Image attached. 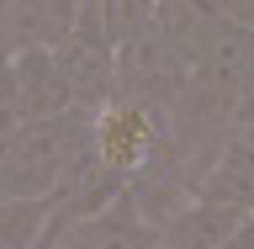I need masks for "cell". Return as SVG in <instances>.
I'll list each match as a JSON object with an SVG mask.
<instances>
[{
  "mask_svg": "<svg viewBox=\"0 0 254 249\" xmlns=\"http://www.w3.org/2000/svg\"><path fill=\"white\" fill-rule=\"evenodd\" d=\"M244 90H254V69H249V85H244Z\"/></svg>",
  "mask_w": 254,
  "mask_h": 249,
  "instance_id": "obj_17",
  "label": "cell"
},
{
  "mask_svg": "<svg viewBox=\"0 0 254 249\" xmlns=\"http://www.w3.org/2000/svg\"><path fill=\"white\" fill-rule=\"evenodd\" d=\"M16 59V0H0V75Z\"/></svg>",
  "mask_w": 254,
  "mask_h": 249,
  "instance_id": "obj_13",
  "label": "cell"
},
{
  "mask_svg": "<svg viewBox=\"0 0 254 249\" xmlns=\"http://www.w3.org/2000/svg\"><path fill=\"white\" fill-rule=\"evenodd\" d=\"M217 249H254V218L244 223V228H238V234L228 239V244H217Z\"/></svg>",
  "mask_w": 254,
  "mask_h": 249,
  "instance_id": "obj_16",
  "label": "cell"
},
{
  "mask_svg": "<svg viewBox=\"0 0 254 249\" xmlns=\"http://www.w3.org/2000/svg\"><path fill=\"white\" fill-rule=\"evenodd\" d=\"M164 122H170V111H164V106L117 90L106 106L90 111V154L101 159L122 186H132V180L148 170V159L159 154Z\"/></svg>",
  "mask_w": 254,
  "mask_h": 249,
  "instance_id": "obj_2",
  "label": "cell"
},
{
  "mask_svg": "<svg viewBox=\"0 0 254 249\" xmlns=\"http://www.w3.org/2000/svg\"><path fill=\"white\" fill-rule=\"evenodd\" d=\"M228 138H244V143H254V90H244V95H238L233 133H228Z\"/></svg>",
  "mask_w": 254,
  "mask_h": 249,
  "instance_id": "obj_14",
  "label": "cell"
},
{
  "mask_svg": "<svg viewBox=\"0 0 254 249\" xmlns=\"http://www.w3.org/2000/svg\"><path fill=\"white\" fill-rule=\"evenodd\" d=\"M5 85H11V101L21 111V122H43V117L74 111V90H69L53 48H21L11 59V69H5Z\"/></svg>",
  "mask_w": 254,
  "mask_h": 249,
  "instance_id": "obj_5",
  "label": "cell"
},
{
  "mask_svg": "<svg viewBox=\"0 0 254 249\" xmlns=\"http://www.w3.org/2000/svg\"><path fill=\"white\" fill-rule=\"evenodd\" d=\"M16 133H21V111H16V101H11V85H5V75H0V165H5V154H11Z\"/></svg>",
  "mask_w": 254,
  "mask_h": 249,
  "instance_id": "obj_12",
  "label": "cell"
},
{
  "mask_svg": "<svg viewBox=\"0 0 254 249\" xmlns=\"http://www.w3.org/2000/svg\"><path fill=\"white\" fill-rule=\"evenodd\" d=\"M90 143V111H64L43 122H21L11 154L0 165V196H53L69 165L85 154Z\"/></svg>",
  "mask_w": 254,
  "mask_h": 249,
  "instance_id": "obj_1",
  "label": "cell"
},
{
  "mask_svg": "<svg viewBox=\"0 0 254 249\" xmlns=\"http://www.w3.org/2000/svg\"><path fill=\"white\" fill-rule=\"evenodd\" d=\"M196 196H206V202H217V207H233V212L254 218V143H244V138H228V143H222L217 159H212V170H206L201 186H196Z\"/></svg>",
  "mask_w": 254,
  "mask_h": 249,
  "instance_id": "obj_9",
  "label": "cell"
},
{
  "mask_svg": "<svg viewBox=\"0 0 254 249\" xmlns=\"http://www.w3.org/2000/svg\"><path fill=\"white\" fill-rule=\"evenodd\" d=\"M59 249H159V228L143 218L138 202L122 191L106 212L74 223V228L59 239Z\"/></svg>",
  "mask_w": 254,
  "mask_h": 249,
  "instance_id": "obj_6",
  "label": "cell"
},
{
  "mask_svg": "<svg viewBox=\"0 0 254 249\" xmlns=\"http://www.w3.org/2000/svg\"><path fill=\"white\" fill-rule=\"evenodd\" d=\"M95 5H101V21H106L111 43L122 48V43H132V37H143V32L154 27L159 0H95Z\"/></svg>",
  "mask_w": 254,
  "mask_h": 249,
  "instance_id": "obj_11",
  "label": "cell"
},
{
  "mask_svg": "<svg viewBox=\"0 0 254 249\" xmlns=\"http://www.w3.org/2000/svg\"><path fill=\"white\" fill-rule=\"evenodd\" d=\"M154 27L196 64L206 48L228 32V21H222L217 0H159V5H154Z\"/></svg>",
  "mask_w": 254,
  "mask_h": 249,
  "instance_id": "obj_8",
  "label": "cell"
},
{
  "mask_svg": "<svg viewBox=\"0 0 254 249\" xmlns=\"http://www.w3.org/2000/svg\"><path fill=\"white\" fill-rule=\"evenodd\" d=\"M244 223L249 218L233 212V207H217V202H206V196H190L180 212H170V218L159 223V249H217V244H228Z\"/></svg>",
  "mask_w": 254,
  "mask_h": 249,
  "instance_id": "obj_7",
  "label": "cell"
},
{
  "mask_svg": "<svg viewBox=\"0 0 254 249\" xmlns=\"http://www.w3.org/2000/svg\"><path fill=\"white\" fill-rule=\"evenodd\" d=\"M53 53H59V69L69 80V90H74L79 111H95V106H106L111 95H117V43H111L95 0H85L79 21L69 27V37Z\"/></svg>",
  "mask_w": 254,
  "mask_h": 249,
  "instance_id": "obj_3",
  "label": "cell"
},
{
  "mask_svg": "<svg viewBox=\"0 0 254 249\" xmlns=\"http://www.w3.org/2000/svg\"><path fill=\"white\" fill-rule=\"evenodd\" d=\"M217 11H222V21H228V27L254 32V0H217Z\"/></svg>",
  "mask_w": 254,
  "mask_h": 249,
  "instance_id": "obj_15",
  "label": "cell"
},
{
  "mask_svg": "<svg viewBox=\"0 0 254 249\" xmlns=\"http://www.w3.org/2000/svg\"><path fill=\"white\" fill-rule=\"evenodd\" d=\"M48 218V196H0V249H43Z\"/></svg>",
  "mask_w": 254,
  "mask_h": 249,
  "instance_id": "obj_10",
  "label": "cell"
},
{
  "mask_svg": "<svg viewBox=\"0 0 254 249\" xmlns=\"http://www.w3.org/2000/svg\"><path fill=\"white\" fill-rule=\"evenodd\" d=\"M186 80H190V59L159 27H148L143 37L117 48V90L138 95V101H154L170 111L186 90Z\"/></svg>",
  "mask_w": 254,
  "mask_h": 249,
  "instance_id": "obj_4",
  "label": "cell"
}]
</instances>
